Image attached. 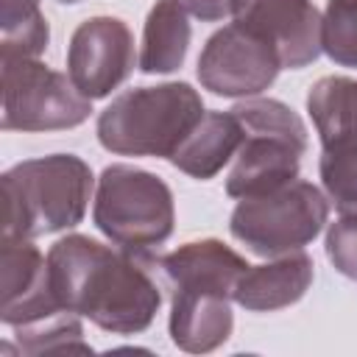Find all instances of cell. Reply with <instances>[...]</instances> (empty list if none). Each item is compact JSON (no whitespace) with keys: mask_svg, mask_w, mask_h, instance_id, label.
Returning a JSON list of instances; mask_svg holds the SVG:
<instances>
[{"mask_svg":"<svg viewBox=\"0 0 357 357\" xmlns=\"http://www.w3.org/2000/svg\"><path fill=\"white\" fill-rule=\"evenodd\" d=\"M326 215L329 204L324 192L310 181L293 178L273 192L240 198L229 229L254 254L276 257L298 251L315 240L326 223Z\"/></svg>","mask_w":357,"mask_h":357,"instance_id":"8992f818","label":"cell"},{"mask_svg":"<svg viewBox=\"0 0 357 357\" xmlns=\"http://www.w3.org/2000/svg\"><path fill=\"white\" fill-rule=\"evenodd\" d=\"M282 70L279 50L271 39L243 22L220 28L198 56L201 84L223 98H251L268 89Z\"/></svg>","mask_w":357,"mask_h":357,"instance_id":"ba28073f","label":"cell"},{"mask_svg":"<svg viewBox=\"0 0 357 357\" xmlns=\"http://www.w3.org/2000/svg\"><path fill=\"white\" fill-rule=\"evenodd\" d=\"M187 14L204 20V22H215L223 20L226 14H231V0H178Z\"/></svg>","mask_w":357,"mask_h":357,"instance_id":"7402d4cb","label":"cell"},{"mask_svg":"<svg viewBox=\"0 0 357 357\" xmlns=\"http://www.w3.org/2000/svg\"><path fill=\"white\" fill-rule=\"evenodd\" d=\"M70 75L36 59H3V128L50 131L81 126L92 106Z\"/></svg>","mask_w":357,"mask_h":357,"instance_id":"52a82bcc","label":"cell"},{"mask_svg":"<svg viewBox=\"0 0 357 357\" xmlns=\"http://www.w3.org/2000/svg\"><path fill=\"white\" fill-rule=\"evenodd\" d=\"M321 50L343 67H357V0H329L321 17Z\"/></svg>","mask_w":357,"mask_h":357,"instance_id":"d6986e66","label":"cell"},{"mask_svg":"<svg viewBox=\"0 0 357 357\" xmlns=\"http://www.w3.org/2000/svg\"><path fill=\"white\" fill-rule=\"evenodd\" d=\"M47 47V20L42 11L3 28V59H36Z\"/></svg>","mask_w":357,"mask_h":357,"instance_id":"ffe728a7","label":"cell"},{"mask_svg":"<svg viewBox=\"0 0 357 357\" xmlns=\"http://www.w3.org/2000/svg\"><path fill=\"white\" fill-rule=\"evenodd\" d=\"M307 109L321 139L357 128V81L343 75L321 78L307 95Z\"/></svg>","mask_w":357,"mask_h":357,"instance_id":"e0dca14e","label":"cell"},{"mask_svg":"<svg viewBox=\"0 0 357 357\" xmlns=\"http://www.w3.org/2000/svg\"><path fill=\"white\" fill-rule=\"evenodd\" d=\"M56 301L117 335L142 332L162 301L159 262L134 248H109L92 237L70 234L47 251Z\"/></svg>","mask_w":357,"mask_h":357,"instance_id":"6da1fadb","label":"cell"},{"mask_svg":"<svg viewBox=\"0 0 357 357\" xmlns=\"http://www.w3.org/2000/svg\"><path fill=\"white\" fill-rule=\"evenodd\" d=\"M0 287H3L0 318L8 326H25L64 310L53 296L47 259L36 245H31V240L3 237Z\"/></svg>","mask_w":357,"mask_h":357,"instance_id":"8fae6325","label":"cell"},{"mask_svg":"<svg viewBox=\"0 0 357 357\" xmlns=\"http://www.w3.org/2000/svg\"><path fill=\"white\" fill-rule=\"evenodd\" d=\"M231 112L243 123L245 137L234 153L237 162L226 178V192L231 198H251L290 184L307 151L301 117L273 98L243 100Z\"/></svg>","mask_w":357,"mask_h":357,"instance_id":"277c9868","label":"cell"},{"mask_svg":"<svg viewBox=\"0 0 357 357\" xmlns=\"http://www.w3.org/2000/svg\"><path fill=\"white\" fill-rule=\"evenodd\" d=\"M326 254L343 276L357 279V215H343L329 226Z\"/></svg>","mask_w":357,"mask_h":357,"instance_id":"44dd1931","label":"cell"},{"mask_svg":"<svg viewBox=\"0 0 357 357\" xmlns=\"http://www.w3.org/2000/svg\"><path fill=\"white\" fill-rule=\"evenodd\" d=\"M92 170L73 153L28 159L3 173V237L33 240L81 223Z\"/></svg>","mask_w":357,"mask_h":357,"instance_id":"7a4b0ae2","label":"cell"},{"mask_svg":"<svg viewBox=\"0 0 357 357\" xmlns=\"http://www.w3.org/2000/svg\"><path fill=\"white\" fill-rule=\"evenodd\" d=\"M61 3H78V0H61Z\"/></svg>","mask_w":357,"mask_h":357,"instance_id":"cb8c5ba5","label":"cell"},{"mask_svg":"<svg viewBox=\"0 0 357 357\" xmlns=\"http://www.w3.org/2000/svg\"><path fill=\"white\" fill-rule=\"evenodd\" d=\"M243 137L245 131L234 112H204L170 162L192 178H212L240 151Z\"/></svg>","mask_w":357,"mask_h":357,"instance_id":"5bb4252c","label":"cell"},{"mask_svg":"<svg viewBox=\"0 0 357 357\" xmlns=\"http://www.w3.org/2000/svg\"><path fill=\"white\" fill-rule=\"evenodd\" d=\"M3 6V28L17 25L39 11V0H0Z\"/></svg>","mask_w":357,"mask_h":357,"instance_id":"603a6c76","label":"cell"},{"mask_svg":"<svg viewBox=\"0 0 357 357\" xmlns=\"http://www.w3.org/2000/svg\"><path fill=\"white\" fill-rule=\"evenodd\" d=\"M312 282V259L304 251H290L287 257L268 265H248L234 287V301L254 312H271L296 304Z\"/></svg>","mask_w":357,"mask_h":357,"instance_id":"4fadbf2b","label":"cell"},{"mask_svg":"<svg viewBox=\"0 0 357 357\" xmlns=\"http://www.w3.org/2000/svg\"><path fill=\"white\" fill-rule=\"evenodd\" d=\"M321 181L343 215H357V128L321 139Z\"/></svg>","mask_w":357,"mask_h":357,"instance_id":"2e32d148","label":"cell"},{"mask_svg":"<svg viewBox=\"0 0 357 357\" xmlns=\"http://www.w3.org/2000/svg\"><path fill=\"white\" fill-rule=\"evenodd\" d=\"M95 226L117 245L145 251L159 245L173 231V195L170 187L128 165H112L98 178Z\"/></svg>","mask_w":357,"mask_h":357,"instance_id":"5b68a950","label":"cell"},{"mask_svg":"<svg viewBox=\"0 0 357 357\" xmlns=\"http://www.w3.org/2000/svg\"><path fill=\"white\" fill-rule=\"evenodd\" d=\"M204 103L190 84L123 92L98 117V139L123 156H173L201 123Z\"/></svg>","mask_w":357,"mask_h":357,"instance_id":"3957f363","label":"cell"},{"mask_svg":"<svg viewBox=\"0 0 357 357\" xmlns=\"http://www.w3.org/2000/svg\"><path fill=\"white\" fill-rule=\"evenodd\" d=\"M231 14L273 42L282 67L298 70L321 53V17L312 0H231Z\"/></svg>","mask_w":357,"mask_h":357,"instance_id":"30bf717a","label":"cell"},{"mask_svg":"<svg viewBox=\"0 0 357 357\" xmlns=\"http://www.w3.org/2000/svg\"><path fill=\"white\" fill-rule=\"evenodd\" d=\"M134 70V39L123 20L92 17L70 39L67 73L89 100L106 98Z\"/></svg>","mask_w":357,"mask_h":357,"instance_id":"9c48e42d","label":"cell"},{"mask_svg":"<svg viewBox=\"0 0 357 357\" xmlns=\"http://www.w3.org/2000/svg\"><path fill=\"white\" fill-rule=\"evenodd\" d=\"M20 351L25 354H56V351H92L81 340V324L75 312L61 310L56 315H47L42 321L14 326Z\"/></svg>","mask_w":357,"mask_h":357,"instance_id":"ac0fdd59","label":"cell"},{"mask_svg":"<svg viewBox=\"0 0 357 357\" xmlns=\"http://www.w3.org/2000/svg\"><path fill=\"white\" fill-rule=\"evenodd\" d=\"M190 45V22L187 8L178 0H159L142 31L139 70L142 73H170L181 67Z\"/></svg>","mask_w":357,"mask_h":357,"instance_id":"9a60e30c","label":"cell"},{"mask_svg":"<svg viewBox=\"0 0 357 357\" xmlns=\"http://www.w3.org/2000/svg\"><path fill=\"white\" fill-rule=\"evenodd\" d=\"M170 337L184 351H212L231 335V290L206 282L170 284Z\"/></svg>","mask_w":357,"mask_h":357,"instance_id":"7c38bea8","label":"cell"}]
</instances>
